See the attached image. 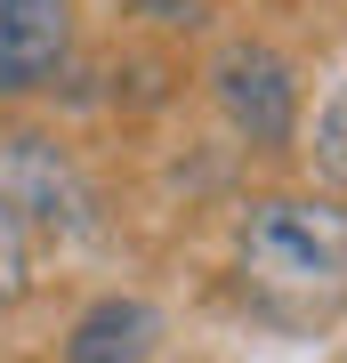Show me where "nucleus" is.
<instances>
[{"instance_id":"f257e3e1","label":"nucleus","mask_w":347,"mask_h":363,"mask_svg":"<svg viewBox=\"0 0 347 363\" xmlns=\"http://www.w3.org/2000/svg\"><path fill=\"white\" fill-rule=\"evenodd\" d=\"M234 274L267 298L347 291V202L323 186H258L234 202Z\"/></svg>"},{"instance_id":"f03ea898","label":"nucleus","mask_w":347,"mask_h":363,"mask_svg":"<svg viewBox=\"0 0 347 363\" xmlns=\"http://www.w3.org/2000/svg\"><path fill=\"white\" fill-rule=\"evenodd\" d=\"M202 97H210V113L226 121V138L250 145V154H291L299 130H307L299 65L267 33H226L219 49L202 57Z\"/></svg>"},{"instance_id":"7ed1b4c3","label":"nucleus","mask_w":347,"mask_h":363,"mask_svg":"<svg viewBox=\"0 0 347 363\" xmlns=\"http://www.w3.org/2000/svg\"><path fill=\"white\" fill-rule=\"evenodd\" d=\"M0 202L25 218L33 242H89L105 226V194L81 169V154L40 121H9L0 130Z\"/></svg>"},{"instance_id":"20e7f679","label":"nucleus","mask_w":347,"mask_h":363,"mask_svg":"<svg viewBox=\"0 0 347 363\" xmlns=\"http://www.w3.org/2000/svg\"><path fill=\"white\" fill-rule=\"evenodd\" d=\"M81 57V0H0V105L49 97Z\"/></svg>"},{"instance_id":"39448f33","label":"nucleus","mask_w":347,"mask_h":363,"mask_svg":"<svg viewBox=\"0 0 347 363\" xmlns=\"http://www.w3.org/2000/svg\"><path fill=\"white\" fill-rule=\"evenodd\" d=\"M162 339H170V323L145 291H97L89 307H73L57 363H154Z\"/></svg>"},{"instance_id":"423d86ee","label":"nucleus","mask_w":347,"mask_h":363,"mask_svg":"<svg viewBox=\"0 0 347 363\" xmlns=\"http://www.w3.org/2000/svg\"><path fill=\"white\" fill-rule=\"evenodd\" d=\"M299 154L315 162V186L347 202V73L331 81V97L315 105V121L299 130Z\"/></svg>"},{"instance_id":"0eeeda50","label":"nucleus","mask_w":347,"mask_h":363,"mask_svg":"<svg viewBox=\"0 0 347 363\" xmlns=\"http://www.w3.org/2000/svg\"><path fill=\"white\" fill-rule=\"evenodd\" d=\"M121 25L138 33H162V40H186V33H210L219 25V0H105Z\"/></svg>"},{"instance_id":"6e6552de","label":"nucleus","mask_w":347,"mask_h":363,"mask_svg":"<svg viewBox=\"0 0 347 363\" xmlns=\"http://www.w3.org/2000/svg\"><path fill=\"white\" fill-rule=\"evenodd\" d=\"M33 291H40V242L25 234V218L0 202V307H25Z\"/></svg>"}]
</instances>
